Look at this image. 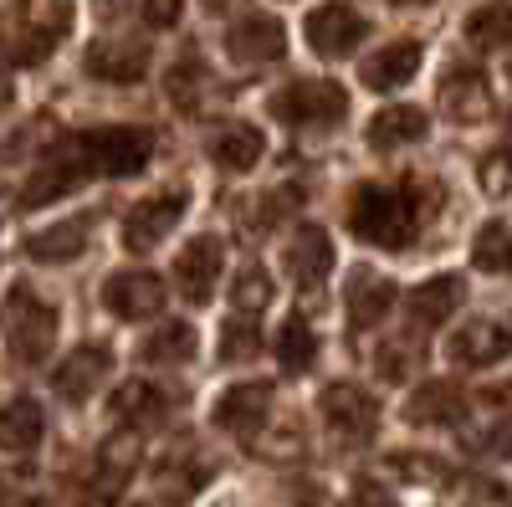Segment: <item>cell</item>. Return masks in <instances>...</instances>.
<instances>
[{
    "label": "cell",
    "instance_id": "1",
    "mask_svg": "<svg viewBox=\"0 0 512 507\" xmlns=\"http://www.w3.org/2000/svg\"><path fill=\"white\" fill-rule=\"evenodd\" d=\"M425 195L415 185H359L349 195V231L369 246L405 251L425 226Z\"/></svg>",
    "mask_w": 512,
    "mask_h": 507
},
{
    "label": "cell",
    "instance_id": "2",
    "mask_svg": "<svg viewBox=\"0 0 512 507\" xmlns=\"http://www.w3.org/2000/svg\"><path fill=\"white\" fill-rule=\"evenodd\" d=\"M67 31H72L67 0H26V6H16L6 16V26H0V52H6L16 67H36L62 47Z\"/></svg>",
    "mask_w": 512,
    "mask_h": 507
},
{
    "label": "cell",
    "instance_id": "3",
    "mask_svg": "<svg viewBox=\"0 0 512 507\" xmlns=\"http://www.w3.org/2000/svg\"><path fill=\"white\" fill-rule=\"evenodd\" d=\"M0 333H6L16 364H41L57 344V308L31 287H11L0 303Z\"/></svg>",
    "mask_w": 512,
    "mask_h": 507
},
{
    "label": "cell",
    "instance_id": "4",
    "mask_svg": "<svg viewBox=\"0 0 512 507\" xmlns=\"http://www.w3.org/2000/svg\"><path fill=\"white\" fill-rule=\"evenodd\" d=\"M272 118L292 129H333L349 118V93L333 77H297L282 93H272Z\"/></svg>",
    "mask_w": 512,
    "mask_h": 507
},
{
    "label": "cell",
    "instance_id": "5",
    "mask_svg": "<svg viewBox=\"0 0 512 507\" xmlns=\"http://www.w3.org/2000/svg\"><path fill=\"white\" fill-rule=\"evenodd\" d=\"M88 175H98V169H93L88 144H82V134H77V139H67L62 149H52L47 159L31 169V180L21 185V205H26V210H31V205H52V200L72 195Z\"/></svg>",
    "mask_w": 512,
    "mask_h": 507
},
{
    "label": "cell",
    "instance_id": "6",
    "mask_svg": "<svg viewBox=\"0 0 512 507\" xmlns=\"http://www.w3.org/2000/svg\"><path fill=\"white\" fill-rule=\"evenodd\" d=\"M82 144H88V159H93L98 175H113V180L139 175V169L149 164V154H154V134L149 129H134V123L93 129V134H82Z\"/></svg>",
    "mask_w": 512,
    "mask_h": 507
},
{
    "label": "cell",
    "instance_id": "7",
    "mask_svg": "<svg viewBox=\"0 0 512 507\" xmlns=\"http://www.w3.org/2000/svg\"><path fill=\"white\" fill-rule=\"evenodd\" d=\"M318 415H323V426L338 436V441H349V446H364L374 441L379 431V405L369 390L359 385H328L323 400H318Z\"/></svg>",
    "mask_w": 512,
    "mask_h": 507
},
{
    "label": "cell",
    "instance_id": "8",
    "mask_svg": "<svg viewBox=\"0 0 512 507\" xmlns=\"http://www.w3.org/2000/svg\"><path fill=\"white\" fill-rule=\"evenodd\" d=\"M303 31H308V47L333 62V57H354L359 52V41L369 36V21L354 6H344V0H328V6L308 11Z\"/></svg>",
    "mask_w": 512,
    "mask_h": 507
},
{
    "label": "cell",
    "instance_id": "9",
    "mask_svg": "<svg viewBox=\"0 0 512 507\" xmlns=\"http://www.w3.org/2000/svg\"><path fill=\"white\" fill-rule=\"evenodd\" d=\"M226 52L231 62H246V67H262V62H282L287 52V31L277 16L267 11H241L226 31Z\"/></svg>",
    "mask_w": 512,
    "mask_h": 507
},
{
    "label": "cell",
    "instance_id": "10",
    "mask_svg": "<svg viewBox=\"0 0 512 507\" xmlns=\"http://www.w3.org/2000/svg\"><path fill=\"white\" fill-rule=\"evenodd\" d=\"M272 420H277V390L272 385H236L216 400V426L226 436L251 441V436H262V426H272Z\"/></svg>",
    "mask_w": 512,
    "mask_h": 507
},
{
    "label": "cell",
    "instance_id": "11",
    "mask_svg": "<svg viewBox=\"0 0 512 507\" xmlns=\"http://www.w3.org/2000/svg\"><path fill=\"white\" fill-rule=\"evenodd\" d=\"M507 354H512V328L492 318H472L446 338V359L456 369H487V364H502Z\"/></svg>",
    "mask_w": 512,
    "mask_h": 507
},
{
    "label": "cell",
    "instance_id": "12",
    "mask_svg": "<svg viewBox=\"0 0 512 507\" xmlns=\"http://www.w3.org/2000/svg\"><path fill=\"white\" fill-rule=\"evenodd\" d=\"M180 216H185V190H164V195L139 200L123 221V246L128 251H154L169 231L180 226Z\"/></svg>",
    "mask_w": 512,
    "mask_h": 507
},
{
    "label": "cell",
    "instance_id": "13",
    "mask_svg": "<svg viewBox=\"0 0 512 507\" xmlns=\"http://www.w3.org/2000/svg\"><path fill=\"white\" fill-rule=\"evenodd\" d=\"M226 272V246L221 236H195L180 257H175V287H180V298L185 303H205L210 292H216Z\"/></svg>",
    "mask_w": 512,
    "mask_h": 507
},
{
    "label": "cell",
    "instance_id": "14",
    "mask_svg": "<svg viewBox=\"0 0 512 507\" xmlns=\"http://www.w3.org/2000/svg\"><path fill=\"white\" fill-rule=\"evenodd\" d=\"M108 374H113V349H108V344H77V349L57 364L52 390H57L67 405H82Z\"/></svg>",
    "mask_w": 512,
    "mask_h": 507
},
{
    "label": "cell",
    "instance_id": "15",
    "mask_svg": "<svg viewBox=\"0 0 512 507\" xmlns=\"http://www.w3.org/2000/svg\"><path fill=\"white\" fill-rule=\"evenodd\" d=\"M103 308L113 318H128V323H139V318H154L164 308V282L159 272H113L103 282Z\"/></svg>",
    "mask_w": 512,
    "mask_h": 507
},
{
    "label": "cell",
    "instance_id": "16",
    "mask_svg": "<svg viewBox=\"0 0 512 507\" xmlns=\"http://www.w3.org/2000/svg\"><path fill=\"white\" fill-rule=\"evenodd\" d=\"M88 72L98 82H118V88L144 82L149 47H144V41H128V36H103V41H93V47H88Z\"/></svg>",
    "mask_w": 512,
    "mask_h": 507
},
{
    "label": "cell",
    "instance_id": "17",
    "mask_svg": "<svg viewBox=\"0 0 512 507\" xmlns=\"http://www.w3.org/2000/svg\"><path fill=\"white\" fill-rule=\"evenodd\" d=\"M441 108L456 118V123H482L492 113V88H487V72L482 67H466L456 62L446 77H441Z\"/></svg>",
    "mask_w": 512,
    "mask_h": 507
},
{
    "label": "cell",
    "instance_id": "18",
    "mask_svg": "<svg viewBox=\"0 0 512 507\" xmlns=\"http://www.w3.org/2000/svg\"><path fill=\"white\" fill-rule=\"evenodd\" d=\"M420 62H425L420 41H390V47H379L374 57L359 62V82L369 93H395L420 72Z\"/></svg>",
    "mask_w": 512,
    "mask_h": 507
},
{
    "label": "cell",
    "instance_id": "19",
    "mask_svg": "<svg viewBox=\"0 0 512 507\" xmlns=\"http://www.w3.org/2000/svg\"><path fill=\"white\" fill-rule=\"evenodd\" d=\"M93 241V216H77V221H57L47 231H31L26 236V257L41 267H57V262H77Z\"/></svg>",
    "mask_w": 512,
    "mask_h": 507
},
{
    "label": "cell",
    "instance_id": "20",
    "mask_svg": "<svg viewBox=\"0 0 512 507\" xmlns=\"http://www.w3.org/2000/svg\"><path fill=\"white\" fill-rule=\"evenodd\" d=\"M390 308H395V282L379 277L374 267H359L349 277V323H354V333H369L374 323H384Z\"/></svg>",
    "mask_w": 512,
    "mask_h": 507
},
{
    "label": "cell",
    "instance_id": "21",
    "mask_svg": "<svg viewBox=\"0 0 512 507\" xmlns=\"http://www.w3.org/2000/svg\"><path fill=\"white\" fill-rule=\"evenodd\" d=\"M466 415V395L451 385V379H431V385H420L405 405V420L410 426H461Z\"/></svg>",
    "mask_w": 512,
    "mask_h": 507
},
{
    "label": "cell",
    "instance_id": "22",
    "mask_svg": "<svg viewBox=\"0 0 512 507\" xmlns=\"http://www.w3.org/2000/svg\"><path fill=\"white\" fill-rule=\"evenodd\" d=\"M287 272L303 287H318L333 272V241L323 226H297V236L287 241Z\"/></svg>",
    "mask_w": 512,
    "mask_h": 507
},
{
    "label": "cell",
    "instance_id": "23",
    "mask_svg": "<svg viewBox=\"0 0 512 507\" xmlns=\"http://www.w3.org/2000/svg\"><path fill=\"white\" fill-rule=\"evenodd\" d=\"M456 308H461V277H431L405 298L410 328H441Z\"/></svg>",
    "mask_w": 512,
    "mask_h": 507
},
{
    "label": "cell",
    "instance_id": "24",
    "mask_svg": "<svg viewBox=\"0 0 512 507\" xmlns=\"http://www.w3.org/2000/svg\"><path fill=\"white\" fill-rule=\"evenodd\" d=\"M41 431H47V420H41V405L16 395L0 405V451H11V456H26L41 446Z\"/></svg>",
    "mask_w": 512,
    "mask_h": 507
},
{
    "label": "cell",
    "instance_id": "25",
    "mask_svg": "<svg viewBox=\"0 0 512 507\" xmlns=\"http://www.w3.org/2000/svg\"><path fill=\"white\" fill-rule=\"evenodd\" d=\"M425 134H431V118L410 103H395V108L369 118V144L374 149H405V144H420Z\"/></svg>",
    "mask_w": 512,
    "mask_h": 507
},
{
    "label": "cell",
    "instance_id": "26",
    "mask_svg": "<svg viewBox=\"0 0 512 507\" xmlns=\"http://www.w3.org/2000/svg\"><path fill=\"white\" fill-rule=\"evenodd\" d=\"M262 154H267V139H262V129H251V123H226V129L210 134V159L221 169H231V175L251 169Z\"/></svg>",
    "mask_w": 512,
    "mask_h": 507
},
{
    "label": "cell",
    "instance_id": "27",
    "mask_svg": "<svg viewBox=\"0 0 512 507\" xmlns=\"http://www.w3.org/2000/svg\"><path fill=\"white\" fill-rule=\"evenodd\" d=\"M169 410V395L154 385V379H128V385L113 390V415L123 420L128 431L144 426V420H159Z\"/></svg>",
    "mask_w": 512,
    "mask_h": 507
},
{
    "label": "cell",
    "instance_id": "28",
    "mask_svg": "<svg viewBox=\"0 0 512 507\" xmlns=\"http://www.w3.org/2000/svg\"><path fill=\"white\" fill-rule=\"evenodd\" d=\"M272 354H277V364H282L287 374H308V369L318 364V333H313L303 318H287V323L277 328V338H272Z\"/></svg>",
    "mask_w": 512,
    "mask_h": 507
},
{
    "label": "cell",
    "instance_id": "29",
    "mask_svg": "<svg viewBox=\"0 0 512 507\" xmlns=\"http://www.w3.org/2000/svg\"><path fill=\"white\" fill-rule=\"evenodd\" d=\"M139 359L154 364V369H169V364L195 359V328H190V323H164V328H154L144 344H139Z\"/></svg>",
    "mask_w": 512,
    "mask_h": 507
},
{
    "label": "cell",
    "instance_id": "30",
    "mask_svg": "<svg viewBox=\"0 0 512 507\" xmlns=\"http://www.w3.org/2000/svg\"><path fill=\"white\" fill-rule=\"evenodd\" d=\"M466 41L482 52H502L512 47V0H492V6H477L466 16Z\"/></svg>",
    "mask_w": 512,
    "mask_h": 507
},
{
    "label": "cell",
    "instance_id": "31",
    "mask_svg": "<svg viewBox=\"0 0 512 507\" xmlns=\"http://www.w3.org/2000/svg\"><path fill=\"white\" fill-rule=\"evenodd\" d=\"M164 98L175 103L180 113H195L200 98H205V62L200 57H185L164 72Z\"/></svg>",
    "mask_w": 512,
    "mask_h": 507
},
{
    "label": "cell",
    "instance_id": "32",
    "mask_svg": "<svg viewBox=\"0 0 512 507\" xmlns=\"http://www.w3.org/2000/svg\"><path fill=\"white\" fill-rule=\"evenodd\" d=\"M472 262L492 277H512V231L507 226H482L477 241H472Z\"/></svg>",
    "mask_w": 512,
    "mask_h": 507
},
{
    "label": "cell",
    "instance_id": "33",
    "mask_svg": "<svg viewBox=\"0 0 512 507\" xmlns=\"http://www.w3.org/2000/svg\"><path fill=\"white\" fill-rule=\"evenodd\" d=\"M267 303H272V277L262 267H241L231 282V308L241 318H256V313H267Z\"/></svg>",
    "mask_w": 512,
    "mask_h": 507
},
{
    "label": "cell",
    "instance_id": "34",
    "mask_svg": "<svg viewBox=\"0 0 512 507\" xmlns=\"http://www.w3.org/2000/svg\"><path fill=\"white\" fill-rule=\"evenodd\" d=\"M415 359H420V349H415V338H390V344H379V354H374V374L384 379V385H400V379H410L415 374Z\"/></svg>",
    "mask_w": 512,
    "mask_h": 507
},
{
    "label": "cell",
    "instance_id": "35",
    "mask_svg": "<svg viewBox=\"0 0 512 507\" xmlns=\"http://www.w3.org/2000/svg\"><path fill=\"white\" fill-rule=\"evenodd\" d=\"M303 200V190L297 185H282V190H267V195H256V205H251V231H267V226H277L287 210Z\"/></svg>",
    "mask_w": 512,
    "mask_h": 507
},
{
    "label": "cell",
    "instance_id": "36",
    "mask_svg": "<svg viewBox=\"0 0 512 507\" xmlns=\"http://www.w3.org/2000/svg\"><path fill=\"white\" fill-rule=\"evenodd\" d=\"M262 354V338H256V328L241 318H231L226 323V333H221V364H246V359H256Z\"/></svg>",
    "mask_w": 512,
    "mask_h": 507
},
{
    "label": "cell",
    "instance_id": "37",
    "mask_svg": "<svg viewBox=\"0 0 512 507\" xmlns=\"http://www.w3.org/2000/svg\"><path fill=\"white\" fill-rule=\"evenodd\" d=\"M395 472L410 482H451V467L441 456H425V451H400L395 456Z\"/></svg>",
    "mask_w": 512,
    "mask_h": 507
},
{
    "label": "cell",
    "instance_id": "38",
    "mask_svg": "<svg viewBox=\"0 0 512 507\" xmlns=\"http://www.w3.org/2000/svg\"><path fill=\"white\" fill-rule=\"evenodd\" d=\"M477 180H482V190H487L492 200L512 195V149H492V154L482 159V169H477Z\"/></svg>",
    "mask_w": 512,
    "mask_h": 507
},
{
    "label": "cell",
    "instance_id": "39",
    "mask_svg": "<svg viewBox=\"0 0 512 507\" xmlns=\"http://www.w3.org/2000/svg\"><path fill=\"white\" fill-rule=\"evenodd\" d=\"M180 16H185V0H144V26H154V31L180 26Z\"/></svg>",
    "mask_w": 512,
    "mask_h": 507
},
{
    "label": "cell",
    "instance_id": "40",
    "mask_svg": "<svg viewBox=\"0 0 512 507\" xmlns=\"http://www.w3.org/2000/svg\"><path fill=\"white\" fill-rule=\"evenodd\" d=\"M354 507H400V502L390 497V487H379L374 477H364V482H354Z\"/></svg>",
    "mask_w": 512,
    "mask_h": 507
},
{
    "label": "cell",
    "instance_id": "41",
    "mask_svg": "<svg viewBox=\"0 0 512 507\" xmlns=\"http://www.w3.org/2000/svg\"><path fill=\"white\" fill-rule=\"evenodd\" d=\"M482 405H492L497 415H512V379H502V385H487V390H482Z\"/></svg>",
    "mask_w": 512,
    "mask_h": 507
},
{
    "label": "cell",
    "instance_id": "42",
    "mask_svg": "<svg viewBox=\"0 0 512 507\" xmlns=\"http://www.w3.org/2000/svg\"><path fill=\"white\" fill-rule=\"evenodd\" d=\"M0 507H41V502H36L31 492H21V487L6 482V487H0Z\"/></svg>",
    "mask_w": 512,
    "mask_h": 507
},
{
    "label": "cell",
    "instance_id": "43",
    "mask_svg": "<svg viewBox=\"0 0 512 507\" xmlns=\"http://www.w3.org/2000/svg\"><path fill=\"white\" fill-rule=\"evenodd\" d=\"M297 507H333V497L318 487V492H303V497H297Z\"/></svg>",
    "mask_w": 512,
    "mask_h": 507
},
{
    "label": "cell",
    "instance_id": "44",
    "mask_svg": "<svg viewBox=\"0 0 512 507\" xmlns=\"http://www.w3.org/2000/svg\"><path fill=\"white\" fill-rule=\"evenodd\" d=\"M205 6H210V11H221V6H226V0H205Z\"/></svg>",
    "mask_w": 512,
    "mask_h": 507
},
{
    "label": "cell",
    "instance_id": "45",
    "mask_svg": "<svg viewBox=\"0 0 512 507\" xmlns=\"http://www.w3.org/2000/svg\"><path fill=\"white\" fill-rule=\"evenodd\" d=\"M103 6H108V0H103Z\"/></svg>",
    "mask_w": 512,
    "mask_h": 507
}]
</instances>
